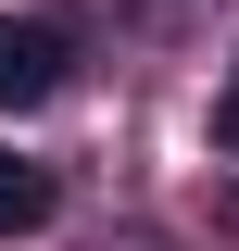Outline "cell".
I'll use <instances>...</instances> for the list:
<instances>
[{"mask_svg": "<svg viewBox=\"0 0 239 251\" xmlns=\"http://www.w3.org/2000/svg\"><path fill=\"white\" fill-rule=\"evenodd\" d=\"M214 151L239 163V75H227V88H214Z\"/></svg>", "mask_w": 239, "mask_h": 251, "instance_id": "3", "label": "cell"}, {"mask_svg": "<svg viewBox=\"0 0 239 251\" xmlns=\"http://www.w3.org/2000/svg\"><path fill=\"white\" fill-rule=\"evenodd\" d=\"M63 75H76V38L51 13H0V113H38Z\"/></svg>", "mask_w": 239, "mask_h": 251, "instance_id": "1", "label": "cell"}, {"mask_svg": "<svg viewBox=\"0 0 239 251\" xmlns=\"http://www.w3.org/2000/svg\"><path fill=\"white\" fill-rule=\"evenodd\" d=\"M51 163H26V151H0V239H26V226H51Z\"/></svg>", "mask_w": 239, "mask_h": 251, "instance_id": "2", "label": "cell"}]
</instances>
